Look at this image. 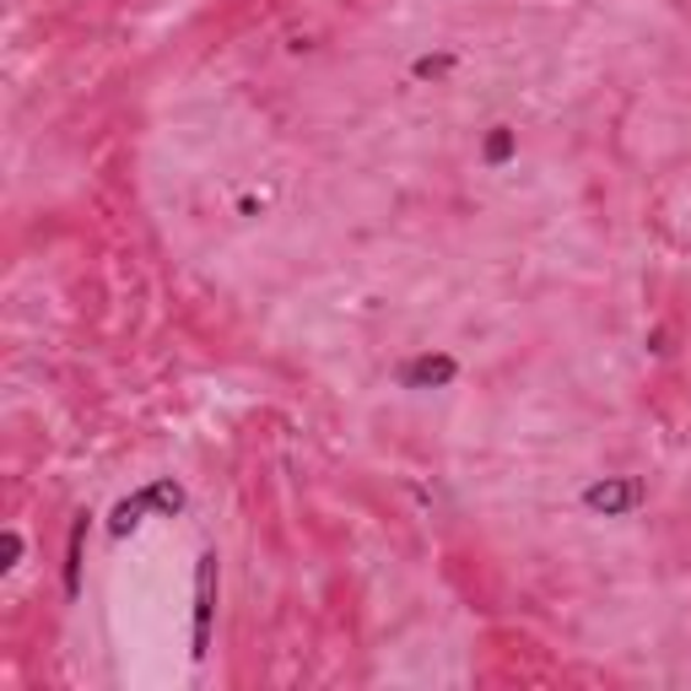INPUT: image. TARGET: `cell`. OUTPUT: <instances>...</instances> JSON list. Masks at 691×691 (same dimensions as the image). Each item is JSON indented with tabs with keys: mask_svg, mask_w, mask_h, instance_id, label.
Returning <instances> with one entry per match:
<instances>
[{
	"mask_svg": "<svg viewBox=\"0 0 691 691\" xmlns=\"http://www.w3.org/2000/svg\"><path fill=\"white\" fill-rule=\"evenodd\" d=\"M637 503H643V487L627 481V476H616V481H594V487L583 492V508H589V513H605V519L632 513Z\"/></svg>",
	"mask_w": 691,
	"mask_h": 691,
	"instance_id": "obj_1",
	"label": "cell"
},
{
	"mask_svg": "<svg viewBox=\"0 0 691 691\" xmlns=\"http://www.w3.org/2000/svg\"><path fill=\"white\" fill-rule=\"evenodd\" d=\"M211 589H216V557H200V578H194V654H205V632H211Z\"/></svg>",
	"mask_w": 691,
	"mask_h": 691,
	"instance_id": "obj_2",
	"label": "cell"
},
{
	"mask_svg": "<svg viewBox=\"0 0 691 691\" xmlns=\"http://www.w3.org/2000/svg\"><path fill=\"white\" fill-rule=\"evenodd\" d=\"M454 374H459V368H454V357H422V363H411V368H405V383H448Z\"/></svg>",
	"mask_w": 691,
	"mask_h": 691,
	"instance_id": "obj_3",
	"label": "cell"
},
{
	"mask_svg": "<svg viewBox=\"0 0 691 691\" xmlns=\"http://www.w3.org/2000/svg\"><path fill=\"white\" fill-rule=\"evenodd\" d=\"M454 65V55H438V60H422L416 65V76H438V70H448Z\"/></svg>",
	"mask_w": 691,
	"mask_h": 691,
	"instance_id": "obj_4",
	"label": "cell"
}]
</instances>
